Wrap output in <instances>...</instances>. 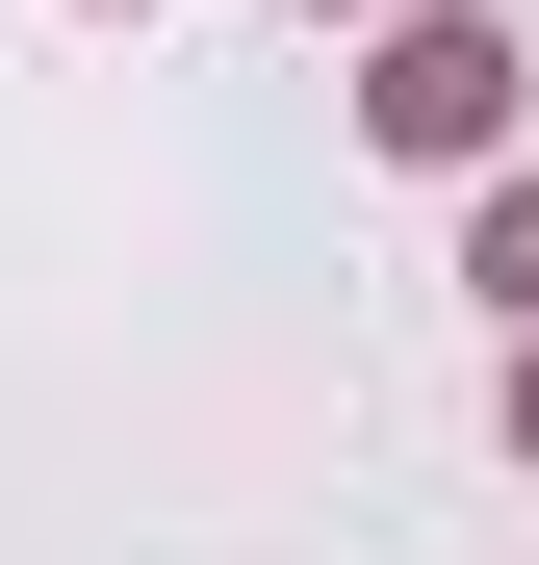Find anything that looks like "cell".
<instances>
[{"label": "cell", "mask_w": 539, "mask_h": 565, "mask_svg": "<svg viewBox=\"0 0 539 565\" xmlns=\"http://www.w3.org/2000/svg\"><path fill=\"white\" fill-rule=\"evenodd\" d=\"M514 104H539V52L488 26V0H411V26L359 52V129H386L411 180H488V154H514Z\"/></svg>", "instance_id": "cell-1"}, {"label": "cell", "mask_w": 539, "mask_h": 565, "mask_svg": "<svg viewBox=\"0 0 539 565\" xmlns=\"http://www.w3.org/2000/svg\"><path fill=\"white\" fill-rule=\"evenodd\" d=\"M463 282H488V309L539 334V154H488V206H463Z\"/></svg>", "instance_id": "cell-2"}, {"label": "cell", "mask_w": 539, "mask_h": 565, "mask_svg": "<svg viewBox=\"0 0 539 565\" xmlns=\"http://www.w3.org/2000/svg\"><path fill=\"white\" fill-rule=\"evenodd\" d=\"M514 462H539V334H514Z\"/></svg>", "instance_id": "cell-3"}]
</instances>
